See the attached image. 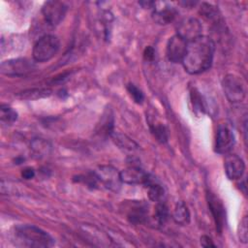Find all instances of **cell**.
<instances>
[{
	"label": "cell",
	"mask_w": 248,
	"mask_h": 248,
	"mask_svg": "<svg viewBox=\"0 0 248 248\" xmlns=\"http://www.w3.org/2000/svg\"><path fill=\"white\" fill-rule=\"evenodd\" d=\"M21 175H22V177L25 178V179H31V178H33V177L35 176V170H34V169H32V168H25V169L22 170Z\"/></svg>",
	"instance_id": "4dcf8cb0"
},
{
	"label": "cell",
	"mask_w": 248,
	"mask_h": 248,
	"mask_svg": "<svg viewBox=\"0 0 248 248\" xmlns=\"http://www.w3.org/2000/svg\"><path fill=\"white\" fill-rule=\"evenodd\" d=\"M148 190L149 200L154 202H162L166 200V191L165 188L152 178V180L145 186Z\"/></svg>",
	"instance_id": "2e32d148"
},
{
	"label": "cell",
	"mask_w": 248,
	"mask_h": 248,
	"mask_svg": "<svg viewBox=\"0 0 248 248\" xmlns=\"http://www.w3.org/2000/svg\"><path fill=\"white\" fill-rule=\"evenodd\" d=\"M52 94V90L49 88H29L16 93V98L20 100H38L42 98L49 97Z\"/></svg>",
	"instance_id": "9a60e30c"
},
{
	"label": "cell",
	"mask_w": 248,
	"mask_h": 248,
	"mask_svg": "<svg viewBox=\"0 0 248 248\" xmlns=\"http://www.w3.org/2000/svg\"><path fill=\"white\" fill-rule=\"evenodd\" d=\"M201 245L203 247H215V244L207 235H202L201 237Z\"/></svg>",
	"instance_id": "f546056e"
},
{
	"label": "cell",
	"mask_w": 248,
	"mask_h": 248,
	"mask_svg": "<svg viewBox=\"0 0 248 248\" xmlns=\"http://www.w3.org/2000/svg\"><path fill=\"white\" fill-rule=\"evenodd\" d=\"M143 56L144 59L147 61H152L154 56H155V51L154 48L152 46H146L144 51H143Z\"/></svg>",
	"instance_id": "f1b7e54d"
},
{
	"label": "cell",
	"mask_w": 248,
	"mask_h": 248,
	"mask_svg": "<svg viewBox=\"0 0 248 248\" xmlns=\"http://www.w3.org/2000/svg\"><path fill=\"white\" fill-rule=\"evenodd\" d=\"M207 203L209 210L213 216L216 230L219 233H222L226 221L225 206L221 200H219L218 197H216L213 193L210 192L207 193Z\"/></svg>",
	"instance_id": "7c38bea8"
},
{
	"label": "cell",
	"mask_w": 248,
	"mask_h": 248,
	"mask_svg": "<svg viewBox=\"0 0 248 248\" xmlns=\"http://www.w3.org/2000/svg\"><path fill=\"white\" fill-rule=\"evenodd\" d=\"M149 128L154 138L160 142H166L168 140V133L166 127L160 122H152L149 124Z\"/></svg>",
	"instance_id": "cb8c5ba5"
},
{
	"label": "cell",
	"mask_w": 248,
	"mask_h": 248,
	"mask_svg": "<svg viewBox=\"0 0 248 248\" xmlns=\"http://www.w3.org/2000/svg\"><path fill=\"white\" fill-rule=\"evenodd\" d=\"M152 176L145 172L142 169L131 166L120 171V179L122 183L129 185H143L146 186L151 180Z\"/></svg>",
	"instance_id": "30bf717a"
},
{
	"label": "cell",
	"mask_w": 248,
	"mask_h": 248,
	"mask_svg": "<svg viewBox=\"0 0 248 248\" xmlns=\"http://www.w3.org/2000/svg\"><path fill=\"white\" fill-rule=\"evenodd\" d=\"M13 242L19 247L45 248L53 245V238L42 229L33 225L16 226L12 232Z\"/></svg>",
	"instance_id": "7a4b0ae2"
},
{
	"label": "cell",
	"mask_w": 248,
	"mask_h": 248,
	"mask_svg": "<svg viewBox=\"0 0 248 248\" xmlns=\"http://www.w3.org/2000/svg\"><path fill=\"white\" fill-rule=\"evenodd\" d=\"M199 13L202 15V16L210 22H218L219 21V11L218 9L208 3H202L200 7Z\"/></svg>",
	"instance_id": "ffe728a7"
},
{
	"label": "cell",
	"mask_w": 248,
	"mask_h": 248,
	"mask_svg": "<svg viewBox=\"0 0 248 248\" xmlns=\"http://www.w3.org/2000/svg\"><path fill=\"white\" fill-rule=\"evenodd\" d=\"M127 90L129 92V94L131 95V97L134 99V101L137 103V104H141L144 100V95L142 93V91L138 88L135 84L133 83H130L127 85Z\"/></svg>",
	"instance_id": "4316f807"
},
{
	"label": "cell",
	"mask_w": 248,
	"mask_h": 248,
	"mask_svg": "<svg viewBox=\"0 0 248 248\" xmlns=\"http://www.w3.org/2000/svg\"><path fill=\"white\" fill-rule=\"evenodd\" d=\"M235 140L232 129L227 124H220L217 129L215 151L219 154H229L234 145Z\"/></svg>",
	"instance_id": "9c48e42d"
},
{
	"label": "cell",
	"mask_w": 248,
	"mask_h": 248,
	"mask_svg": "<svg viewBox=\"0 0 248 248\" xmlns=\"http://www.w3.org/2000/svg\"><path fill=\"white\" fill-rule=\"evenodd\" d=\"M60 42L54 35L46 34L41 37L34 45L32 55L36 62L50 60L59 50Z\"/></svg>",
	"instance_id": "3957f363"
},
{
	"label": "cell",
	"mask_w": 248,
	"mask_h": 248,
	"mask_svg": "<svg viewBox=\"0 0 248 248\" xmlns=\"http://www.w3.org/2000/svg\"><path fill=\"white\" fill-rule=\"evenodd\" d=\"M187 48V42L178 35L171 36L167 44L166 54L172 63H182Z\"/></svg>",
	"instance_id": "8fae6325"
},
{
	"label": "cell",
	"mask_w": 248,
	"mask_h": 248,
	"mask_svg": "<svg viewBox=\"0 0 248 248\" xmlns=\"http://www.w3.org/2000/svg\"><path fill=\"white\" fill-rule=\"evenodd\" d=\"M223 92L230 103H241L246 97V85L237 75L228 74L222 79Z\"/></svg>",
	"instance_id": "277c9868"
},
{
	"label": "cell",
	"mask_w": 248,
	"mask_h": 248,
	"mask_svg": "<svg viewBox=\"0 0 248 248\" xmlns=\"http://www.w3.org/2000/svg\"><path fill=\"white\" fill-rule=\"evenodd\" d=\"M30 148L35 157L43 158L50 152L51 145L44 139H34L30 143Z\"/></svg>",
	"instance_id": "d6986e66"
},
{
	"label": "cell",
	"mask_w": 248,
	"mask_h": 248,
	"mask_svg": "<svg viewBox=\"0 0 248 248\" xmlns=\"http://www.w3.org/2000/svg\"><path fill=\"white\" fill-rule=\"evenodd\" d=\"M247 217L244 216L239 224V230H238V237L241 242L246 243L248 239V230H247Z\"/></svg>",
	"instance_id": "83f0119b"
},
{
	"label": "cell",
	"mask_w": 248,
	"mask_h": 248,
	"mask_svg": "<svg viewBox=\"0 0 248 248\" xmlns=\"http://www.w3.org/2000/svg\"><path fill=\"white\" fill-rule=\"evenodd\" d=\"M202 26L195 17H185L176 25V35L180 36L187 43L202 36Z\"/></svg>",
	"instance_id": "ba28073f"
},
{
	"label": "cell",
	"mask_w": 248,
	"mask_h": 248,
	"mask_svg": "<svg viewBox=\"0 0 248 248\" xmlns=\"http://www.w3.org/2000/svg\"><path fill=\"white\" fill-rule=\"evenodd\" d=\"M224 169L229 179H239L244 173L245 164L239 156L235 154H228L224 161Z\"/></svg>",
	"instance_id": "4fadbf2b"
},
{
	"label": "cell",
	"mask_w": 248,
	"mask_h": 248,
	"mask_svg": "<svg viewBox=\"0 0 248 248\" xmlns=\"http://www.w3.org/2000/svg\"><path fill=\"white\" fill-rule=\"evenodd\" d=\"M68 10V6L61 1H46L44 3L42 8L43 16L51 26L58 25L64 18Z\"/></svg>",
	"instance_id": "8992f818"
},
{
	"label": "cell",
	"mask_w": 248,
	"mask_h": 248,
	"mask_svg": "<svg viewBox=\"0 0 248 248\" xmlns=\"http://www.w3.org/2000/svg\"><path fill=\"white\" fill-rule=\"evenodd\" d=\"M35 69V64L26 58H14L3 61L0 65L1 74L9 77H21Z\"/></svg>",
	"instance_id": "5b68a950"
},
{
	"label": "cell",
	"mask_w": 248,
	"mask_h": 248,
	"mask_svg": "<svg viewBox=\"0 0 248 248\" xmlns=\"http://www.w3.org/2000/svg\"><path fill=\"white\" fill-rule=\"evenodd\" d=\"M176 16H177L176 9L170 6L154 8V11L152 13L153 20L160 25H166L172 22L175 19Z\"/></svg>",
	"instance_id": "5bb4252c"
},
{
	"label": "cell",
	"mask_w": 248,
	"mask_h": 248,
	"mask_svg": "<svg viewBox=\"0 0 248 248\" xmlns=\"http://www.w3.org/2000/svg\"><path fill=\"white\" fill-rule=\"evenodd\" d=\"M0 119L1 122L11 125L17 119V113L10 106L3 104L0 107Z\"/></svg>",
	"instance_id": "7402d4cb"
},
{
	"label": "cell",
	"mask_w": 248,
	"mask_h": 248,
	"mask_svg": "<svg viewBox=\"0 0 248 248\" xmlns=\"http://www.w3.org/2000/svg\"><path fill=\"white\" fill-rule=\"evenodd\" d=\"M98 182H100L107 189L111 191H118L122 183L120 179V171L111 166H99L94 171Z\"/></svg>",
	"instance_id": "52a82bcc"
},
{
	"label": "cell",
	"mask_w": 248,
	"mask_h": 248,
	"mask_svg": "<svg viewBox=\"0 0 248 248\" xmlns=\"http://www.w3.org/2000/svg\"><path fill=\"white\" fill-rule=\"evenodd\" d=\"M128 219L130 222L139 224V223H143L147 219V214H146V207L144 205H137L133 207L129 214H128Z\"/></svg>",
	"instance_id": "44dd1931"
},
{
	"label": "cell",
	"mask_w": 248,
	"mask_h": 248,
	"mask_svg": "<svg viewBox=\"0 0 248 248\" xmlns=\"http://www.w3.org/2000/svg\"><path fill=\"white\" fill-rule=\"evenodd\" d=\"M110 137H111L112 140L114 141V143L116 145H118L119 148H121L123 150L135 151L139 148V145L134 140H132L130 138H128L126 135L113 132Z\"/></svg>",
	"instance_id": "ac0fdd59"
},
{
	"label": "cell",
	"mask_w": 248,
	"mask_h": 248,
	"mask_svg": "<svg viewBox=\"0 0 248 248\" xmlns=\"http://www.w3.org/2000/svg\"><path fill=\"white\" fill-rule=\"evenodd\" d=\"M154 218H155L157 224L160 225V226L164 225L168 221V219H169V209H168V206L165 203V202L156 203Z\"/></svg>",
	"instance_id": "d4e9b609"
},
{
	"label": "cell",
	"mask_w": 248,
	"mask_h": 248,
	"mask_svg": "<svg viewBox=\"0 0 248 248\" xmlns=\"http://www.w3.org/2000/svg\"><path fill=\"white\" fill-rule=\"evenodd\" d=\"M191 102H192L193 108H195L196 111L203 112L205 110L204 102H203L200 92L197 89H193L191 91Z\"/></svg>",
	"instance_id": "484cf974"
},
{
	"label": "cell",
	"mask_w": 248,
	"mask_h": 248,
	"mask_svg": "<svg viewBox=\"0 0 248 248\" xmlns=\"http://www.w3.org/2000/svg\"><path fill=\"white\" fill-rule=\"evenodd\" d=\"M98 133L101 134V136H111L113 133V117L108 112L104 115L103 119L101 120V124L99 125Z\"/></svg>",
	"instance_id": "603a6c76"
},
{
	"label": "cell",
	"mask_w": 248,
	"mask_h": 248,
	"mask_svg": "<svg viewBox=\"0 0 248 248\" xmlns=\"http://www.w3.org/2000/svg\"><path fill=\"white\" fill-rule=\"evenodd\" d=\"M172 218L175 223L179 225H187L190 222V211L185 204L184 202L180 201L177 202L173 212H172Z\"/></svg>",
	"instance_id": "e0dca14e"
},
{
	"label": "cell",
	"mask_w": 248,
	"mask_h": 248,
	"mask_svg": "<svg viewBox=\"0 0 248 248\" xmlns=\"http://www.w3.org/2000/svg\"><path fill=\"white\" fill-rule=\"evenodd\" d=\"M215 44L207 36H200L187 43L185 56L182 65L185 71L191 75L201 74L208 70L213 62Z\"/></svg>",
	"instance_id": "6da1fadb"
}]
</instances>
